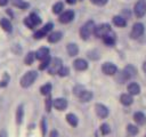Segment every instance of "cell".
Segmentation results:
<instances>
[{
  "instance_id": "cell-22",
  "label": "cell",
  "mask_w": 146,
  "mask_h": 137,
  "mask_svg": "<svg viewBox=\"0 0 146 137\" xmlns=\"http://www.w3.org/2000/svg\"><path fill=\"white\" fill-rule=\"evenodd\" d=\"M113 23H114V25H116L119 27H124L127 25V21L122 16H114L113 17Z\"/></svg>"
},
{
  "instance_id": "cell-16",
  "label": "cell",
  "mask_w": 146,
  "mask_h": 137,
  "mask_svg": "<svg viewBox=\"0 0 146 137\" xmlns=\"http://www.w3.org/2000/svg\"><path fill=\"white\" fill-rule=\"evenodd\" d=\"M127 89H128V91H129V94H130L131 96H132V95H138V94L140 92V87H139V84L136 83V82L129 83Z\"/></svg>"
},
{
  "instance_id": "cell-25",
  "label": "cell",
  "mask_w": 146,
  "mask_h": 137,
  "mask_svg": "<svg viewBox=\"0 0 146 137\" xmlns=\"http://www.w3.org/2000/svg\"><path fill=\"white\" fill-rule=\"evenodd\" d=\"M34 59H35V53L30 51V53H27V55L25 56L24 62H25V64H26V65H31V64L34 62Z\"/></svg>"
},
{
  "instance_id": "cell-37",
  "label": "cell",
  "mask_w": 146,
  "mask_h": 137,
  "mask_svg": "<svg viewBox=\"0 0 146 137\" xmlns=\"http://www.w3.org/2000/svg\"><path fill=\"white\" fill-rule=\"evenodd\" d=\"M8 81H9V75L6 73V74L3 75V79H2V81H1V83H0V86H1V87L7 86V84H8Z\"/></svg>"
},
{
  "instance_id": "cell-14",
  "label": "cell",
  "mask_w": 146,
  "mask_h": 137,
  "mask_svg": "<svg viewBox=\"0 0 146 137\" xmlns=\"http://www.w3.org/2000/svg\"><path fill=\"white\" fill-rule=\"evenodd\" d=\"M122 72H123V74H124L128 79H130V78H132V76H135V75H136L137 70H136V67H135V66H132V65H127Z\"/></svg>"
},
{
  "instance_id": "cell-6",
  "label": "cell",
  "mask_w": 146,
  "mask_h": 137,
  "mask_svg": "<svg viewBox=\"0 0 146 137\" xmlns=\"http://www.w3.org/2000/svg\"><path fill=\"white\" fill-rule=\"evenodd\" d=\"M144 31H145V27H144V24L143 23H135L133 26H132L130 37L132 39H137V38L141 37L144 34Z\"/></svg>"
},
{
  "instance_id": "cell-33",
  "label": "cell",
  "mask_w": 146,
  "mask_h": 137,
  "mask_svg": "<svg viewBox=\"0 0 146 137\" xmlns=\"http://www.w3.org/2000/svg\"><path fill=\"white\" fill-rule=\"evenodd\" d=\"M52 27H54V24H52V23H47V24L41 29V31L47 35V34H48V32H50V31L52 30Z\"/></svg>"
},
{
  "instance_id": "cell-26",
  "label": "cell",
  "mask_w": 146,
  "mask_h": 137,
  "mask_svg": "<svg viewBox=\"0 0 146 137\" xmlns=\"http://www.w3.org/2000/svg\"><path fill=\"white\" fill-rule=\"evenodd\" d=\"M11 2H13V5L15 7H18L21 9H26L29 7V3L25 2L24 0H11Z\"/></svg>"
},
{
  "instance_id": "cell-46",
  "label": "cell",
  "mask_w": 146,
  "mask_h": 137,
  "mask_svg": "<svg viewBox=\"0 0 146 137\" xmlns=\"http://www.w3.org/2000/svg\"><path fill=\"white\" fill-rule=\"evenodd\" d=\"M144 137H146V135H145V136H144Z\"/></svg>"
},
{
  "instance_id": "cell-39",
  "label": "cell",
  "mask_w": 146,
  "mask_h": 137,
  "mask_svg": "<svg viewBox=\"0 0 146 137\" xmlns=\"http://www.w3.org/2000/svg\"><path fill=\"white\" fill-rule=\"evenodd\" d=\"M83 90H84V88H83L82 86H76V87L74 88V94H75L76 96H79Z\"/></svg>"
},
{
  "instance_id": "cell-40",
  "label": "cell",
  "mask_w": 146,
  "mask_h": 137,
  "mask_svg": "<svg viewBox=\"0 0 146 137\" xmlns=\"http://www.w3.org/2000/svg\"><path fill=\"white\" fill-rule=\"evenodd\" d=\"M91 2L97 5V6H104L107 2V0H91Z\"/></svg>"
},
{
  "instance_id": "cell-12",
  "label": "cell",
  "mask_w": 146,
  "mask_h": 137,
  "mask_svg": "<svg viewBox=\"0 0 146 137\" xmlns=\"http://www.w3.org/2000/svg\"><path fill=\"white\" fill-rule=\"evenodd\" d=\"M49 57V49L47 47H42L35 51V58L39 61H43Z\"/></svg>"
},
{
  "instance_id": "cell-35",
  "label": "cell",
  "mask_w": 146,
  "mask_h": 137,
  "mask_svg": "<svg viewBox=\"0 0 146 137\" xmlns=\"http://www.w3.org/2000/svg\"><path fill=\"white\" fill-rule=\"evenodd\" d=\"M51 106H52V100H51V97L48 96V98L46 99V110L49 112L51 110Z\"/></svg>"
},
{
  "instance_id": "cell-28",
  "label": "cell",
  "mask_w": 146,
  "mask_h": 137,
  "mask_svg": "<svg viewBox=\"0 0 146 137\" xmlns=\"http://www.w3.org/2000/svg\"><path fill=\"white\" fill-rule=\"evenodd\" d=\"M63 9H64V5H63V2H60V1L56 2V3L52 6V13H54V14H60V13L63 11Z\"/></svg>"
},
{
  "instance_id": "cell-34",
  "label": "cell",
  "mask_w": 146,
  "mask_h": 137,
  "mask_svg": "<svg viewBox=\"0 0 146 137\" xmlns=\"http://www.w3.org/2000/svg\"><path fill=\"white\" fill-rule=\"evenodd\" d=\"M68 73H70V68H68V67H65V66H63V67L59 70V72H58V74H59L60 76H66V75H68Z\"/></svg>"
},
{
  "instance_id": "cell-8",
  "label": "cell",
  "mask_w": 146,
  "mask_h": 137,
  "mask_svg": "<svg viewBox=\"0 0 146 137\" xmlns=\"http://www.w3.org/2000/svg\"><path fill=\"white\" fill-rule=\"evenodd\" d=\"M73 18H74V11L73 10H66V11H64V13H62L59 15V18L58 19H59L60 23L66 24V23L72 22Z\"/></svg>"
},
{
  "instance_id": "cell-44",
  "label": "cell",
  "mask_w": 146,
  "mask_h": 137,
  "mask_svg": "<svg viewBox=\"0 0 146 137\" xmlns=\"http://www.w3.org/2000/svg\"><path fill=\"white\" fill-rule=\"evenodd\" d=\"M66 2L70 3V5H74V3L76 2V0H66Z\"/></svg>"
},
{
  "instance_id": "cell-42",
  "label": "cell",
  "mask_w": 146,
  "mask_h": 137,
  "mask_svg": "<svg viewBox=\"0 0 146 137\" xmlns=\"http://www.w3.org/2000/svg\"><path fill=\"white\" fill-rule=\"evenodd\" d=\"M57 136H58L57 131H56V130H52V131L50 132V136H49V137H57Z\"/></svg>"
},
{
  "instance_id": "cell-23",
  "label": "cell",
  "mask_w": 146,
  "mask_h": 137,
  "mask_svg": "<svg viewBox=\"0 0 146 137\" xmlns=\"http://www.w3.org/2000/svg\"><path fill=\"white\" fill-rule=\"evenodd\" d=\"M66 121H67L72 127H76V126H78V118H76V115L73 114V113H68V114L66 115Z\"/></svg>"
},
{
  "instance_id": "cell-19",
  "label": "cell",
  "mask_w": 146,
  "mask_h": 137,
  "mask_svg": "<svg viewBox=\"0 0 146 137\" xmlns=\"http://www.w3.org/2000/svg\"><path fill=\"white\" fill-rule=\"evenodd\" d=\"M103 41H104V43L107 45V46H113V45L115 43V34H114L113 32L108 33L107 35H105V37L103 38Z\"/></svg>"
},
{
  "instance_id": "cell-17",
  "label": "cell",
  "mask_w": 146,
  "mask_h": 137,
  "mask_svg": "<svg viewBox=\"0 0 146 137\" xmlns=\"http://www.w3.org/2000/svg\"><path fill=\"white\" fill-rule=\"evenodd\" d=\"M0 26L6 32H11V30H13V25H11L10 21L7 19V18H1L0 19Z\"/></svg>"
},
{
  "instance_id": "cell-3",
  "label": "cell",
  "mask_w": 146,
  "mask_h": 137,
  "mask_svg": "<svg viewBox=\"0 0 146 137\" xmlns=\"http://www.w3.org/2000/svg\"><path fill=\"white\" fill-rule=\"evenodd\" d=\"M111 32H112L111 26H110V24H106V23L99 24V25L95 26V29H94V34L97 38H104L105 35H107Z\"/></svg>"
},
{
  "instance_id": "cell-5",
  "label": "cell",
  "mask_w": 146,
  "mask_h": 137,
  "mask_svg": "<svg viewBox=\"0 0 146 137\" xmlns=\"http://www.w3.org/2000/svg\"><path fill=\"white\" fill-rule=\"evenodd\" d=\"M133 11H135V15H136L138 18L145 16V14H146V1H145V0H139V1H137L136 5H135Z\"/></svg>"
},
{
  "instance_id": "cell-29",
  "label": "cell",
  "mask_w": 146,
  "mask_h": 137,
  "mask_svg": "<svg viewBox=\"0 0 146 137\" xmlns=\"http://www.w3.org/2000/svg\"><path fill=\"white\" fill-rule=\"evenodd\" d=\"M40 91H41L42 95H44V96H49V95H50V91H51V84H50V83H46V84H43V86L40 88Z\"/></svg>"
},
{
  "instance_id": "cell-27",
  "label": "cell",
  "mask_w": 146,
  "mask_h": 137,
  "mask_svg": "<svg viewBox=\"0 0 146 137\" xmlns=\"http://www.w3.org/2000/svg\"><path fill=\"white\" fill-rule=\"evenodd\" d=\"M127 132H128V135H129L130 137L136 136V135L138 134V128H137L136 126H133V124H128V126H127Z\"/></svg>"
},
{
  "instance_id": "cell-38",
  "label": "cell",
  "mask_w": 146,
  "mask_h": 137,
  "mask_svg": "<svg viewBox=\"0 0 146 137\" xmlns=\"http://www.w3.org/2000/svg\"><path fill=\"white\" fill-rule=\"evenodd\" d=\"M46 119L44 118H42V120H41V132H42V136H44L46 135Z\"/></svg>"
},
{
  "instance_id": "cell-13",
  "label": "cell",
  "mask_w": 146,
  "mask_h": 137,
  "mask_svg": "<svg viewBox=\"0 0 146 137\" xmlns=\"http://www.w3.org/2000/svg\"><path fill=\"white\" fill-rule=\"evenodd\" d=\"M133 120H135V122H136L137 124L143 126V124L146 123V115H145L143 112H136V113L133 114Z\"/></svg>"
},
{
  "instance_id": "cell-31",
  "label": "cell",
  "mask_w": 146,
  "mask_h": 137,
  "mask_svg": "<svg viewBox=\"0 0 146 137\" xmlns=\"http://www.w3.org/2000/svg\"><path fill=\"white\" fill-rule=\"evenodd\" d=\"M50 61H51L50 56H49L48 58H46V59L41 61V64L39 65V70H44V68H48V66H49V63H50Z\"/></svg>"
},
{
  "instance_id": "cell-15",
  "label": "cell",
  "mask_w": 146,
  "mask_h": 137,
  "mask_svg": "<svg viewBox=\"0 0 146 137\" xmlns=\"http://www.w3.org/2000/svg\"><path fill=\"white\" fill-rule=\"evenodd\" d=\"M62 37H63V34H62V32H59V31L51 32L50 34H48V41H49L50 43H55V42H58V41L62 39Z\"/></svg>"
},
{
  "instance_id": "cell-41",
  "label": "cell",
  "mask_w": 146,
  "mask_h": 137,
  "mask_svg": "<svg viewBox=\"0 0 146 137\" xmlns=\"http://www.w3.org/2000/svg\"><path fill=\"white\" fill-rule=\"evenodd\" d=\"M0 137H8V134L6 130H1L0 131Z\"/></svg>"
},
{
  "instance_id": "cell-11",
  "label": "cell",
  "mask_w": 146,
  "mask_h": 137,
  "mask_svg": "<svg viewBox=\"0 0 146 137\" xmlns=\"http://www.w3.org/2000/svg\"><path fill=\"white\" fill-rule=\"evenodd\" d=\"M73 66L76 71H84L88 68V63L83 58H78L73 62Z\"/></svg>"
},
{
  "instance_id": "cell-18",
  "label": "cell",
  "mask_w": 146,
  "mask_h": 137,
  "mask_svg": "<svg viewBox=\"0 0 146 137\" xmlns=\"http://www.w3.org/2000/svg\"><path fill=\"white\" fill-rule=\"evenodd\" d=\"M120 102H121L123 105L128 106V105H131V104H132L133 99H132V96H131L130 94H122V95L120 96Z\"/></svg>"
},
{
  "instance_id": "cell-30",
  "label": "cell",
  "mask_w": 146,
  "mask_h": 137,
  "mask_svg": "<svg viewBox=\"0 0 146 137\" xmlns=\"http://www.w3.org/2000/svg\"><path fill=\"white\" fill-rule=\"evenodd\" d=\"M29 17H30V19L32 21V23L34 24V26H36V25H39V24L41 23V18H40L36 14H34V13H32Z\"/></svg>"
},
{
  "instance_id": "cell-9",
  "label": "cell",
  "mask_w": 146,
  "mask_h": 137,
  "mask_svg": "<svg viewBox=\"0 0 146 137\" xmlns=\"http://www.w3.org/2000/svg\"><path fill=\"white\" fill-rule=\"evenodd\" d=\"M95 110H96V114L100 119H105L108 115V108L103 104H96L95 105Z\"/></svg>"
},
{
  "instance_id": "cell-1",
  "label": "cell",
  "mask_w": 146,
  "mask_h": 137,
  "mask_svg": "<svg viewBox=\"0 0 146 137\" xmlns=\"http://www.w3.org/2000/svg\"><path fill=\"white\" fill-rule=\"evenodd\" d=\"M94 29H95V23L92 21H88L86 22L81 29H80V35L83 40H87L92 33H94Z\"/></svg>"
},
{
  "instance_id": "cell-32",
  "label": "cell",
  "mask_w": 146,
  "mask_h": 137,
  "mask_svg": "<svg viewBox=\"0 0 146 137\" xmlns=\"http://www.w3.org/2000/svg\"><path fill=\"white\" fill-rule=\"evenodd\" d=\"M110 131H111V128H110V126L107 123H103L100 126V132H102V135H108Z\"/></svg>"
},
{
  "instance_id": "cell-2",
  "label": "cell",
  "mask_w": 146,
  "mask_h": 137,
  "mask_svg": "<svg viewBox=\"0 0 146 137\" xmlns=\"http://www.w3.org/2000/svg\"><path fill=\"white\" fill-rule=\"evenodd\" d=\"M36 76H38V73H36L35 71H29V72H26V73L21 78V86H22L23 88L30 87V86L35 81Z\"/></svg>"
},
{
  "instance_id": "cell-20",
  "label": "cell",
  "mask_w": 146,
  "mask_h": 137,
  "mask_svg": "<svg viewBox=\"0 0 146 137\" xmlns=\"http://www.w3.org/2000/svg\"><path fill=\"white\" fill-rule=\"evenodd\" d=\"M66 50H67V54L70 56H75L79 53V47L75 43H68L66 46Z\"/></svg>"
},
{
  "instance_id": "cell-24",
  "label": "cell",
  "mask_w": 146,
  "mask_h": 137,
  "mask_svg": "<svg viewBox=\"0 0 146 137\" xmlns=\"http://www.w3.org/2000/svg\"><path fill=\"white\" fill-rule=\"evenodd\" d=\"M23 116H24V110H23V105H19L16 110V122L19 124L22 123V120H23Z\"/></svg>"
},
{
  "instance_id": "cell-45",
  "label": "cell",
  "mask_w": 146,
  "mask_h": 137,
  "mask_svg": "<svg viewBox=\"0 0 146 137\" xmlns=\"http://www.w3.org/2000/svg\"><path fill=\"white\" fill-rule=\"evenodd\" d=\"M143 70L146 72V62H144V64H143Z\"/></svg>"
},
{
  "instance_id": "cell-10",
  "label": "cell",
  "mask_w": 146,
  "mask_h": 137,
  "mask_svg": "<svg viewBox=\"0 0 146 137\" xmlns=\"http://www.w3.org/2000/svg\"><path fill=\"white\" fill-rule=\"evenodd\" d=\"M52 105L58 111H64L67 107V100L65 98H56L52 100Z\"/></svg>"
},
{
  "instance_id": "cell-7",
  "label": "cell",
  "mask_w": 146,
  "mask_h": 137,
  "mask_svg": "<svg viewBox=\"0 0 146 137\" xmlns=\"http://www.w3.org/2000/svg\"><path fill=\"white\" fill-rule=\"evenodd\" d=\"M102 71L106 75H114L117 71V67L115 66V64H113L111 62H106L102 65Z\"/></svg>"
},
{
  "instance_id": "cell-4",
  "label": "cell",
  "mask_w": 146,
  "mask_h": 137,
  "mask_svg": "<svg viewBox=\"0 0 146 137\" xmlns=\"http://www.w3.org/2000/svg\"><path fill=\"white\" fill-rule=\"evenodd\" d=\"M63 67V62L60 58H52L49 63V66H48V72L50 74H56L59 72V70Z\"/></svg>"
},
{
  "instance_id": "cell-21",
  "label": "cell",
  "mask_w": 146,
  "mask_h": 137,
  "mask_svg": "<svg viewBox=\"0 0 146 137\" xmlns=\"http://www.w3.org/2000/svg\"><path fill=\"white\" fill-rule=\"evenodd\" d=\"M78 97L80 98L81 102H89V100H91V98H92V92L89 91V90H86V89H84Z\"/></svg>"
},
{
  "instance_id": "cell-36",
  "label": "cell",
  "mask_w": 146,
  "mask_h": 137,
  "mask_svg": "<svg viewBox=\"0 0 146 137\" xmlns=\"http://www.w3.org/2000/svg\"><path fill=\"white\" fill-rule=\"evenodd\" d=\"M24 24H25L29 29H33V27H34V24L32 23V21L30 19V17H26V18L24 19Z\"/></svg>"
},
{
  "instance_id": "cell-43",
  "label": "cell",
  "mask_w": 146,
  "mask_h": 137,
  "mask_svg": "<svg viewBox=\"0 0 146 137\" xmlns=\"http://www.w3.org/2000/svg\"><path fill=\"white\" fill-rule=\"evenodd\" d=\"M8 3V0H0V6H6Z\"/></svg>"
}]
</instances>
